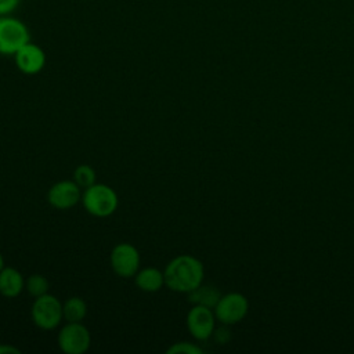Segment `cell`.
<instances>
[{
  "instance_id": "obj_6",
  "label": "cell",
  "mask_w": 354,
  "mask_h": 354,
  "mask_svg": "<svg viewBox=\"0 0 354 354\" xmlns=\"http://www.w3.org/2000/svg\"><path fill=\"white\" fill-rule=\"evenodd\" d=\"M90 344L91 335L82 322H66L58 333V346L65 354H83Z\"/></svg>"
},
{
  "instance_id": "obj_16",
  "label": "cell",
  "mask_w": 354,
  "mask_h": 354,
  "mask_svg": "<svg viewBox=\"0 0 354 354\" xmlns=\"http://www.w3.org/2000/svg\"><path fill=\"white\" fill-rule=\"evenodd\" d=\"M95 178H97L95 170L88 165H80L73 171V181L83 189L95 184Z\"/></svg>"
},
{
  "instance_id": "obj_19",
  "label": "cell",
  "mask_w": 354,
  "mask_h": 354,
  "mask_svg": "<svg viewBox=\"0 0 354 354\" xmlns=\"http://www.w3.org/2000/svg\"><path fill=\"white\" fill-rule=\"evenodd\" d=\"M225 326H227V325H225ZM225 326L218 328V329H214V332H213L214 339H216L220 344H224V343H227V342L230 340V330H228Z\"/></svg>"
},
{
  "instance_id": "obj_17",
  "label": "cell",
  "mask_w": 354,
  "mask_h": 354,
  "mask_svg": "<svg viewBox=\"0 0 354 354\" xmlns=\"http://www.w3.org/2000/svg\"><path fill=\"white\" fill-rule=\"evenodd\" d=\"M166 353L167 354H202L203 350L194 343L178 342V343H174L173 346H170Z\"/></svg>"
},
{
  "instance_id": "obj_8",
  "label": "cell",
  "mask_w": 354,
  "mask_h": 354,
  "mask_svg": "<svg viewBox=\"0 0 354 354\" xmlns=\"http://www.w3.org/2000/svg\"><path fill=\"white\" fill-rule=\"evenodd\" d=\"M187 328L196 340H206L216 329V315L213 308L194 304L187 314Z\"/></svg>"
},
{
  "instance_id": "obj_20",
  "label": "cell",
  "mask_w": 354,
  "mask_h": 354,
  "mask_svg": "<svg viewBox=\"0 0 354 354\" xmlns=\"http://www.w3.org/2000/svg\"><path fill=\"white\" fill-rule=\"evenodd\" d=\"M0 354H19V350L11 344H0Z\"/></svg>"
},
{
  "instance_id": "obj_4",
  "label": "cell",
  "mask_w": 354,
  "mask_h": 354,
  "mask_svg": "<svg viewBox=\"0 0 354 354\" xmlns=\"http://www.w3.org/2000/svg\"><path fill=\"white\" fill-rule=\"evenodd\" d=\"M30 315L35 325L39 326L40 329H44V330L55 329L64 319L62 303L54 295L46 293L35 299L32 304Z\"/></svg>"
},
{
  "instance_id": "obj_12",
  "label": "cell",
  "mask_w": 354,
  "mask_h": 354,
  "mask_svg": "<svg viewBox=\"0 0 354 354\" xmlns=\"http://www.w3.org/2000/svg\"><path fill=\"white\" fill-rule=\"evenodd\" d=\"M134 282L140 290L153 293L160 290L165 285V274L156 267L141 268L134 275Z\"/></svg>"
},
{
  "instance_id": "obj_9",
  "label": "cell",
  "mask_w": 354,
  "mask_h": 354,
  "mask_svg": "<svg viewBox=\"0 0 354 354\" xmlns=\"http://www.w3.org/2000/svg\"><path fill=\"white\" fill-rule=\"evenodd\" d=\"M82 188L72 180H62L55 183L47 194L48 203L58 209V210H66L77 205L79 201H82Z\"/></svg>"
},
{
  "instance_id": "obj_5",
  "label": "cell",
  "mask_w": 354,
  "mask_h": 354,
  "mask_svg": "<svg viewBox=\"0 0 354 354\" xmlns=\"http://www.w3.org/2000/svg\"><path fill=\"white\" fill-rule=\"evenodd\" d=\"M213 311L216 319L223 325H234L246 317L249 311V301L242 293L230 292L218 299Z\"/></svg>"
},
{
  "instance_id": "obj_11",
  "label": "cell",
  "mask_w": 354,
  "mask_h": 354,
  "mask_svg": "<svg viewBox=\"0 0 354 354\" xmlns=\"http://www.w3.org/2000/svg\"><path fill=\"white\" fill-rule=\"evenodd\" d=\"M25 288V279L22 274L14 267H3L0 271V293L4 297L14 299L21 295Z\"/></svg>"
},
{
  "instance_id": "obj_15",
  "label": "cell",
  "mask_w": 354,
  "mask_h": 354,
  "mask_svg": "<svg viewBox=\"0 0 354 354\" xmlns=\"http://www.w3.org/2000/svg\"><path fill=\"white\" fill-rule=\"evenodd\" d=\"M25 288L29 292L30 296L40 297L46 293H48V288H50V282L48 279L41 275V274H32L30 277H28V279L25 281Z\"/></svg>"
},
{
  "instance_id": "obj_10",
  "label": "cell",
  "mask_w": 354,
  "mask_h": 354,
  "mask_svg": "<svg viewBox=\"0 0 354 354\" xmlns=\"http://www.w3.org/2000/svg\"><path fill=\"white\" fill-rule=\"evenodd\" d=\"M15 65L25 75H36L46 65V54L41 47L33 43H26L15 53Z\"/></svg>"
},
{
  "instance_id": "obj_7",
  "label": "cell",
  "mask_w": 354,
  "mask_h": 354,
  "mask_svg": "<svg viewBox=\"0 0 354 354\" xmlns=\"http://www.w3.org/2000/svg\"><path fill=\"white\" fill-rule=\"evenodd\" d=\"M111 267L122 278H134L140 270V252L131 243H118L111 252Z\"/></svg>"
},
{
  "instance_id": "obj_1",
  "label": "cell",
  "mask_w": 354,
  "mask_h": 354,
  "mask_svg": "<svg viewBox=\"0 0 354 354\" xmlns=\"http://www.w3.org/2000/svg\"><path fill=\"white\" fill-rule=\"evenodd\" d=\"M165 274V285L173 292L189 293L203 283L205 267L191 254H180L169 261Z\"/></svg>"
},
{
  "instance_id": "obj_14",
  "label": "cell",
  "mask_w": 354,
  "mask_h": 354,
  "mask_svg": "<svg viewBox=\"0 0 354 354\" xmlns=\"http://www.w3.org/2000/svg\"><path fill=\"white\" fill-rule=\"evenodd\" d=\"M62 311L66 322H82L87 314V304L83 299L73 296L62 303Z\"/></svg>"
},
{
  "instance_id": "obj_18",
  "label": "cell",
  "mask_w": 354,
  "mask_h": 354,
  "mask_svg": "<svg viewBox=\"0 0 354 354\" xmlns=\"http://www.w3.org/2000/svg\"><path fill=\"white\" fill-rule=\"evenodd\" d=\"M21 0H0V17L10 15L18 6Z\"/></svg>"
},
{
  "instance_id": "obj_13",
  "label": "cell",
  "mask_w": 354,
  "mask_h": 354,
  "mask_svg": "<svg viewBox=\"0 0 354 354\" xmlns=\"http://www.w3.org/2000/svg\"><path fill=\"white\" fill-rule=\"evenodd\" d=\"M220 297H221V295L214 286L203 285V283L188 293V300L192 304L205 306V307H209V308H214V306L217 304Z\"/></svg>"
},
{
  "instance_id": "obj_2",
  "label": "cell",
  "mask_w": 354,
  "mask_h": 354,
  "mask_svg": "<svg viewBox=\"0 0 354 354\" xmlns=\"http://www.w3.org/2000/svg\"><path fill=\"white\" fill-rule=\"evenodd\" d=\"M82 202L87 213L94 217H108L113 214L119 205L118 194L106 184H93L82 194Z\"/></svg>"
},
{
  "instance_id": "obj_3",
  "label": "cell",
  "mask_w": 354,
  "mask_h": 354,
  "mask_svg": "<svg viewBox=\"0 0 354 354\" xmlns=\"http://www.w3.org/2000/svg\"><path fill=\"white\" fill-rule=\"evenodd\" d=\"M29 41V29L21 19L10 15L0 17V54L15 55Z\"/></svg>"
},
{
  "instance_id": "obj_21",
  "label": "cell",
  "mask_w": 354,
  "mask_h": 354,
  "mask_svg": "<svg viewBox=\"0 0 354 354\" xmlns=\"http://www.w3.org/2000/svg\"><path fill=\"white\" fill-rule=\"evenodd\" d=\"M3 267H4V259H3V256H1V253H0V271L3 270Z\"/></svg>"
}]
</instances>
